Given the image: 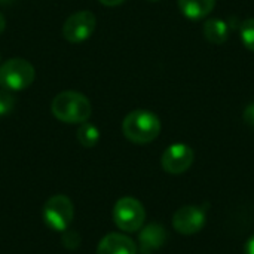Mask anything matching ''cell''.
<instances>
[{
	"instance_id": "obj_17",
	"label": "cell",
	"mask_w": 254,
	"mask_h": 254,
	"mask_svg": "<svg viewBox=\"0 0 254 254\" xmlns=\"http://www.w3.org/2000/svg\"><path fill=\"white\" fill-rule=\"evenodd\" d=\"M243 118H244V122L249 124L250 127H254V103L249 104L243 113Z\"/></svg>"
},
{
	"instance_id": "obj_11",
	"label": "cell",
	"mask_w": 254,
	"mask_h": 254,
	"mask_svg": "<svg viewBox=\"0 0 254 254\" xmlns=\"http://www.w3.org/2000/svg\"><path fill=\"white\" fill-rule=\"evenodd\" d=\"M180 12L189 19H202L208 16L214 6L216 0H177Z\"/></svg>"
},
{
	"instance_id": "obj_20",
	"label": "cell",
	"mask_w": 254,
	"mask_h": 254,
	"mask_svg": "<svg viewBox=\"0 0 254 254\" xmlns=\"http://www.w3.org/2000/svg\"><path fill=\"white\" fill-rule=\"evenodd\" d=\"M4 27H6V21H4V16L0 13V34L4 31Z\"/></svg>"
},
{
	"instance_id": "obj_9",
	"label": "cell",
	"mask_w": 254,
	"mask_h": 254,
	"mask_svg": "<svg viewBox=\"0 0 254 254\" xmlns=\"http://www.w3.org/2000/svg\"><path fill=\"white\" fill-rule=\"evenodd\" d=\"M97 254H137V246L127 235L109 234L100 241Z\"/></svg>"
},
{
	"instance_id": "obj_16",
	"label": "cell",
	"mask_w": 254,
	"mask_h": 254,
	"mask_svg": "<svg viewBox=\"0 0 254 254\" xmlns=\"http://www.w3.org/2000/svg\"><path fill=\"white\" fill-rule=\"evenodd\" d=\"M65 234L63 235V243L65 244V247H68V249H76L77 246H79V241H80V238H79V235L76 234V232H70V231H64Z\"/></svg>"
},
{
	"instance_id": "obj_14",
	"label": "cell",
	"mask_w": 254,
	"mask_h": 254,
	"mask_svg": "<svg viewBox=\"0 0 254 254\" xmlns=\"http://www.w3.org/2000/svg\"><path fill=\"white\" fill-rule=\"evenodd\" d=\"M240 36L241 42L249 51L254 52V18H249L241 22L240 25Z\"/></svg>"
},
{
	"instance_id": "obj_2",
	"label": "cell",
	"mask_w": 254,
	"mask_h": 254,
	"mask_svg": "<svg viewBox=\"0 0 254 254\" xmlns=\"http://www.w3.org/2000/svg\"><path fill=\"white\" fill-rule=\"evenodd\" d=\"M52 113L61 122L83 124L89 119L92 107L83 94L76 91H64L54 98Z\"/></svg>"
},
{
	"instance_id": "obj_13",
	"label": "cell",
	"mask_w": 254,
	"mask_h": 254,
	"mask_svg": "<svg viewBox=\"0 0 254 254\" xmlns=\"http://www.w3.org/2000/svg\"><path fill=\"white\" fill-rule=\"evenodd\" d=\"M77 140L85 147H94L100 141V131L95 125L83 122L77 129Z\"/></svg>"
},
{
	"instance_id": "obj_1",
	"label": "cell",
	"mask_w": 254,
	"mask_h": 254,
	"mask_svg": "<svg viewBox=\"0 0 254 254\" xmlns=\"http://www.w3.org/2000/svg\"><path fill=\"white\" fill-rule=\"evenodd\" d=\"M124 135L135 144H147L161 132L159 118L149 110H134L128 113L122 122Z\"/></svg>"
},
{
	"instance_id": "obj_5",
	"label": "cell",
	"mask_w": 254,
	"mask_h": 254,
	"mask_svg": "<svg viewBox=\"0 0 254 254\" xmlns=\"http://www.w3.org/2000/svg\"><path fill=\"white\" fill-rule=\"evenodd\" d=\"M73 204L65 195L52 196L43 208L45 223L57 232H64L73 220Z\"/></svg>"
},
{
	"instance_id": "obj_4",
	"label": "cell",
	"mask_w": 254,
	"mask_h": 254,
	"mask_svg": "<svg viewBox=\"0 0 254 254\" xmlns=\"http://www.w3.org/2000/svg\"><path fill=\"white\" fill-rule=\"evenodd\" d=\"M113 220L124 232H137L146 220V211L140 201L132 196L121 198L113 208Z\"/></svg>"
},
{
	"instance_id": "obj_10",
	"label": "cell",
	"mask_w": 254,
	"mask_h": 254,
	"mask_svg": "<svg viewBox=\"0 0 254 254\" xmlns=\"http://www.w3.org/2000/svg\"><path fill=\"white\" fill-rule=\"evenodd\" d=\"M167 241V232L161 225L152 223L143 228V231L138 235V244H140V253L152 254L159 250Z\"/></svg>"
},
{
	"instance_id": "obj_15",
	"label": "cell",
	"mask_w": 254,
	"mask_h": 254,
	"mask_svg": "<svg viewBox=\"0 0 254 254\" xmlns=\"http://www.w3.org/2000/svg\"><path fill=\"white\" fill-rule=\"evenodd\" d=\"M15 104V100L12 97V92L7 89H0V116H6L12 112Z\"/></svg>"
},
{
	"instance_id": "obj_21",
	"label": "cell",
	"mask_w": 254,
	"mask_h": 254,
	"mask_svg": "<svg viewBox=\"0 0 254 254\" xmlns=\"http://www.w3.org/2000/svg\"><path fill=\"white\" fill-rule=\"evenodd\" d=\"M0 1H3V3H4V1H10V0H0Z\"/></svg>"
},
{
	"instance_id": "obj_22",
	"label": "cell",
	"mask_w": 254,
	"mask_h": 254,
	"mask_svg": "<svg viewBox=\"0 0 254 254\" xmlns=\"http://www.w3.org/2000/svg\"><path fill=\"white\" fill-rule=\"evenodd\" d=\"M149 1H159V0H149Z\"/></svg>"
},
{
	"instance_id": "obj_12",
	"label": "cell",
	"mask_w": 254,
	"mask_h": 254,
	"mask_svg": "<svg viewBox=\"0 0 254 254\" xmlns=\"http://www.w3.org/2000/svg\"><path fill=\"white\" fill-rule=\"evenodd\" d=\"M204 36L214 45H222L229 37V25L219 18H210L204 24Z\"/></svg>"
},
{
	"instance_id": "obj_18",
	"label": "cell",
	"mask_w": 254,
	"mask_h": 254,
	"mask_svg": "<svg viewBox=\"0 0 254 254\" xmlns=\"http://www.w3.org/2000/svg\"><path fill=\"white\" fill-rule=\"evenodd\" d=\"M244 254H254V235L249 238V241L244 246Z\"/></svg>"
},
{
	"instance_id": "obj_6",
	"label": "cell",
	"mask_w": 254,
	"mask_h": 254,
	"mask_svg": "<svg viewBox=\"0 0 254 254\" xmlns=\"http://www.w3.org/2000/svg\"><path fill=\"white\" fill-rule=\"evenodd\" d=\"M97 18L91 10H79L70 15L63 25V36L71 43H80L92 36Z\"/></svg>"
},
{
	"instance_id": "obj_3",
	"label": "cell",
	"mask_w": 254,
	"mask_h": 254,
	"mask_svg": "<svg viewBox=\"0 0 254 254\" xmlns=\"http://www.w3.org/2000/svg\"><path fill=\"white\" fill-rule=\"evenodd\" d=\"M34 77V67L24 58H10L0 65V86L10 92L28 88Z\"/></svg>"
},
{
	"instance_id": "obj_7",
	"label": "cell",
	"mask_w": 254,
	"mask_h": 254,
	"mask_svg": "<svg viewBox=\"0 0 254 254\" xmlns=\"http://www.w3.org/2000/svg\"><path fill=\"white\" fill-rule=\"evenodd\" d=\"M195 159V153L190 146L185 143H176L165 149L161 158V165L168 174H183L188 171Z\"/></svg>"
},
{
	"instance_id": "obj_8",
	"label": "cell",
	"mask_w": 254,
	"mask_h": 254,
	"mask_svg": "<svg viewBox=\"0 0 254 254\" xmlns=\"http://www.w3.org/2000/svg\"><path fill=\"white\" fill-rule=\"evenodd\" d=\"M205 225V211L196 205H185L173 216V226L180 235H195Z\"/></svg>"
},
{
	"instance_id": "obj_19",
	"label": "cell",
	"mask_w": 254,
	"mask_h": 254,
	"mask_svg": "<svg viewBox=\"0 0 254 254\" xmlns=\"http://www.w3.org/2000/svg\"><path fill=\"white\" fill-rule=\"evenodd\" d=\"M125 0H100V3L104 4V6H118V4H121Z\"/></svg>"
}]
</instances>
